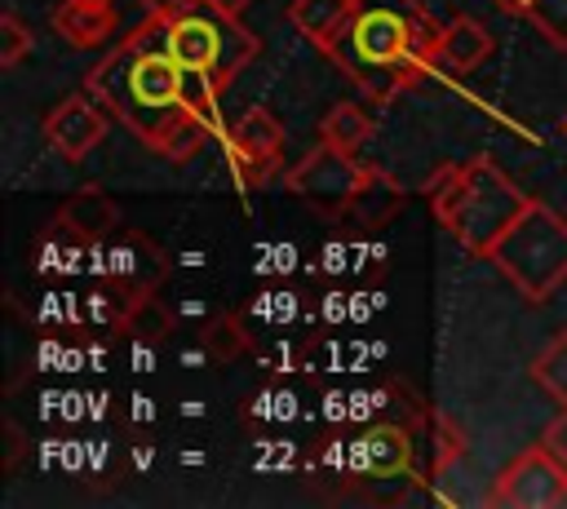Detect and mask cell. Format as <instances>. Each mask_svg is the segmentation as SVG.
Here are the masks:
<instances>
[{"label": "cell", "mask_w": 567, "mask_h": 509, "mask_svg": "<svg viewBox=\"0 0 567 509\" xmlns=\"http://www.w3.org/2000/svg\"><path fill=\"white\" fill-rule=\"evenodd\" d=\"M84 89L111 111V120H120L133 137H142L173 164L190 159L213 128L164 44V18L151 13L84 75Z\"/></svg>", "instance_id": "1"}, {"label": "cell", "mask_w": 567, "mask_h": 509, "mask_svg": "<svg viewBox=\"0 0 567 509\" xmlns=\"http://www.w3.org/2000/svg\"><path fill=\"white\" fill-rule=\"evenodd\" d=\"M439 22L421 0H350L346 22L328 40V58L372 97L390 102L403 89L430 80Z\"/></svg>", "instance_id": "2"}, {"label": "cell", "mask_w": 567, "mask_h": 509, "mask_svg": "<svg viewBox=\"0 0 567 509\" xmlns=\"http://www.w3.org/2000/svg\"><path fill=\"white\" fill-rule=\"evenodd\" d=\"M164 44H168L173 62L182 66L204 115L217 124V97L257 58V35L239 22V13H226L204 0L186 13L164 18Z\"/></svg>", "instance_id": "3"}, {"label": "cell", "mask_w": 567, "mask_h": 509, "mask_svg": "<svg viewBox=\"0 0 567 509\" xmlns=\"http://www.w3.org/2000/svg\"><path fill=\"white\" fill-rule=\"evenodd\" d=\"M532 195H523L492 159H465L447 164L430 181V204L443 230L474 257H487L496 239L514 226V217L527 208Z\"/></svg>", "instance_id": "4"}, {"label": "cell", "mask_w": 567, "mask_h": 509, "mask_svg": "<svg viewBox=\"0 0 567 509\" xmlns=\"http://www.w3.org/2000/svg\"><path fill=\"white\" fill-rule=\"evenodd\" d=\"M487 261L532 305H545L567 283V217L554 212L540 199H527V208L496 239V248L487 252Z\"/></svg>", "instance_id": "5"}, {"label": "cell", "mask_w": 567, "mask_h": 509, "mask_svg": "<svg viewBox=\"0 0 567 509\" xmlns=\"http://www.w3.org/2000/svg\"><path fill=\"white\" fill-rule=\"evenodd\" d=\"M368 173H372V168L359 164L350 150L319 142L297 168L284 173V186H288L292 195H301L310 208H319L323 217H346L350 204H354V195L363 190Z\"/></svg>", "instance_id": "6"}, {"label": "cell", "mask_w": 567, "mask_h": 509, "mask_svg": "<svg viewBox=\"0 0 567 509\" xmlns=\"http://www.w3.org/2000/svg\"><path fill=\"white\" fill-rule=\"evenodd\" d=\"M487 505L501 509H567V465L545 447L518 451L492 482Z\"/></svg>", "instance_id": "7"}, {"label": "cell", "mask_w": 567, "mask_h": 509, "mask_svg": "<svg viewBox=\"0 0 567 509\" xmlns=\"http://www.w3.org/2000/svg\"><path fill=\"white\" fill-rule=\"evenodd\" d=\"M89 257H93V270L106 283H115L120 292H128V297H151L168 274L164 248L155 239H146V235L97 239V243H89Z\"/></svg>", "instance_id": "8"}, {"label": "cell", "mask_w": 567, "mask_h": 509, "mask_svg": "<svg viewBox=\"0 0 567 509\" xmlns=\"http://www.w3.org/2000/svg\"><path fill=\"white\" fill-rule=\"evenodd\" d=\"M284 142H288L284 124L266 106H248L226 133V150H230V164H235L239 181L244 186H261L275 173V164L284 155Z\"/></svg>", "instance_id": "9"}, {"label": "cell", "mask_w": 567, "mask_h": 509, "mask_svg": "<svg viewBox=\"0 0 567 509\" xmlns=\"http://www.w3.org/2000/svg\"><path fill=\"white\" fill-rule=\"evenodd\" d=\"M106 115H111V111H102L93 93L62 97V102L44 115V137H49V146H53L58 155H66V159L75 164V159H84V155L106 137Z\"/></svg>", "instance_id": "10"}, {"label": "cell", "mask_w": 567, "mask_h": 509, "mask_svg": "<svg viewBox=\"0 0 567 509\" xmlns=\"http://www.w3.org/2000/svg\"><path fill=\"white\" fill-rule=\"evenodd\" d=\"M66 235H75L80 243H97V239H111L115 221H120V204L97 190V186H84V190H71L53 217Z\"/></svg>", "instance_id": "11"}, {"label": "cell", "mask_w": 567, "mask_h": 509, "mask_svg": "<svg viewBox=\"0 0 567 509\" xmlns=\"http://www.w3.org/2000/svg\"><path fill=\"white\" fill-rule=\"evenodd\" d=\"M354 460H359V469L368 478H399L408 469V460H412V438L399 425H377V429H368L359 438Z\"/></svg>", "instance_id": "12"}, {"label": "cell", "mask_w": 567, "mask_h": 509, "mask_svg": "<svg viewBox=\"0 0 567 509\" xmlns=\"http://www.w3.org/2000/svg\"><path fill=\"white\" fill-rule=\"evenodd\" d=\"M487 53H492V35H487L474 18H456V22H447V27L439 31L434 62H439L443 71H452V75H465V71H474Z\"/></svg>", "instance_id": "13"}, {"label": "cell", "mask_w": 567, "mask_h": 509, "mask_svg": "<svg viewBox=\"0 0 567 509\" xmlns=\"http://www.w3.org/2000/svg\"><path fill=\"white\" fill-rule=\"evenodd\" d=\"M53 27L62 40L93 49L115 31V9L111 4H93V0H62V9L53 13Z\"/></svg>", "instance_id": "14"}, {"label": "cell", "mask_w": 567, "mask_h": 509, "mask_svg": "<svg viewBox=\"0 0 567 509\" xmlns=\"http://www.w3.org/2000/svg\"><path fill=\"white\" fill-rule=\"evenodd\" d=\"M403 199H408V190H403L394 177H385L381 168H372L368 181H363V190L354 195L350 212H354L363 226H381L385 217H394V212L403 208Z\"/></svg>", "instance_id": "15"}, {"label": "cell", "mask_w": 567, "mask_h": 509, "mask_svg": "<svg viewBox=\"0 0 567 509\" xmlns=\"http://www.w3.org/2000/svg\"><path fill=\"white\" fill-rule=\"evenodd\" d=\"M346 13H350V0H292V9H288L292 27H297L306 40H315L319 49H328V40H332L337 27L346 22Z\"/></svg>", "instance_id": "16"}, {"label": "cell", "mask_w": 567, "mask_h": 509, "mask_svg": "<svg viewBox=\"0 0 567 509\" xmlns=\"http://www.w3.org/2000/svg\"><path fill=\"white\" fill-rule=\"evenodd\" d=\"M319 137H323L328 146H341V150L359 155V146H368V137H372V120H368L363 106H354V102H337V106L323 115Z\"/></svg>", "instance_id": "17"}, {"label": "cell", "mask_w": 567, "mask_h": 509, "mask_svg": "<svg viewBox=\"0 0 567 509\" xmlns=\"http://www.w3.org/2000/svg\"><path fill=\"white\" fill-rule=\"evenodd\" d=\"M527 372H532V381H536L540 389H549V394L567 407V328L549 336V345L532 359V367H527Z\"/></svg>", "instance_id": "18"}, {"label": "cell", "mask_w": 567, "mask_h": 509, "mask_svg": "<svg viewBox=\"0 0 567 509\" xmlns=\"http://www.w3.org/2000/svg\"><path fill=\"white\" fill-rule=\"evenodd\" d=\"M124 332H133V336H168L173 332V314L155 301V292L151 297H133V305H128V314H124Z\"/></svg>", "instance_id": "19"}, {"label": "cell", "mask_w": 567, "mask_h": 509, "mask_svg": "<svg viewBox=\"0 0 567 509\" xmlns=\"http://www.w3.org/2000/svg\"><path fill=\"white\" fill-rule=\"evenodd\" d=\"M554 49H567V0H532L523 13Z\"/></svg>", "instance_id": "20"}, {"label": "cell", "mask_w": 567, "mask_h": 509, "mask_svg": "<svg viewBox=\"0 0 567 509\" xmlns=\"http://www.w3.org/2000/svg\"><path fill=\"white\" fill-rule=\"evenodd\" d=\"M31 49H35V31L13 9L0 13V66H18Z\"/></svg>", "instance_id": "21"}, {"label": "cell", "mask_w": 567, "mask_h": 509, "mask_svg": "<svg viewBox=\"0 0 567 509\" xmlns=\"http://www.w3.org/2000/svg\"><path fill=\"white\" fill-rule=\"evenodd\" d=\"M244 345H248V332L239 328L235 314H226V319H217V328H208V350H213L217 359H235Z\"/></svg>", "instance_id": "22"}, {"label": "cell", "mask_w": 567, "mask_h": 509, "mask_svg": "<svg viewBox=\"0 0 567 509\" xmlns=\"http://www.w3.org/2000/svg\"><path fill=\"white\" fill-rule=\"evenodd\" d=\"M540 443L567 465V407H563V416H554L549 425H545V434H540Z\"/></svg>", "instance_id": "23"}, {"label": "cell", "mask_w": 567, "mask_h": 509, "mask_svg": "<svg viewBox=\"0 0 567 509\" xmlns=\"http://www.w3.org/2000/svg\"><path fill=\"white\" fill-rule=\"evenodd\" d=\"M151 18H173V13H186V9H195V4H204V0H137Z\"/></svg>", "instance_id": "24"}, {"label": "cell", "mask_w": 567, "mask_h": 509, "mask_svg": "<svg viewBox=\"0 0 567 509\" xmlns=\"http://www.w3.org/2000/svg\"><path fill=\"white\" fill-rule=\"evenodd\" d=\"M492 4H496V9H501V13H514V18H523V13H527V4H532V0H492Z\"/></svg>", "instance_id": "25"}, {"label": "cell", "mask_w": 567, "mask_h": 509, "mask_svg": "<svg viewBox=\"0 0 567 509\" xmlns=\"http://www.w3.org/2000/svg\"><path fill=\"white\" fill-rule=\"evenodd\" d=\"M208 4H217V9H226V13H244L252 0H208Z\"/></svg>", "instance_id": "26"}, {"label": "cell", "mask_w": 567, "mask_h": 509, "mask_svg": "<svg viewBox=\"0 0 567 509\" xmlns=\"http://www.w3.org/2000/svg\"><path fill=\"white\" fill-rule=\"evenodd\" d=\"M558 133H563V137H567V115H563V120H558Z\"/></svg>", "instance_id": "27"}, {"label": "cell", "mask_w": 567, "mask_h": 509, "mask_svg": "<svg viewBox=\"0 0 567 509\" xmlns=\"http://www.w3.org/2000/svg\"><path fill=\"white\" fill-rule=\"evenodd\" d=\"M93 4H111V0H93Z\"/></svg>", "instance_id": "28"}]
</instances>
